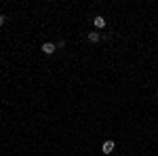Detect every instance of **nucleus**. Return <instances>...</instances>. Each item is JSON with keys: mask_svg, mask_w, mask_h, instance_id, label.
<instances>
[{"mask_svg": "<svg viewBox=\"0 0 158 156\" xmlns=\"http://www.w3.org/2000/svg\"><path fill=\"white\" fill-rule=\"evenodd\" d=\"M156 97H158V93H156Z\"/></svg>", "mask_w": 158, "mask_h": 156, "instance_id": "nucleus-6", "label": "nucleus"}, {"mask_svg": "<svg viewBox=\"0 0 158 156\" xmlns=\"http://www.w3.org/2000/svg\"><path fill=\"white\" fill-rule=\"evenodd\" d=\"M6 23V17H4V15H0V25H4Z\"/></svg>", "mask_w": 158, "mask_h": 156, "instance_id": "nucleus-5", "label": "nucleus"}, {"mask_svg": "<svg viewBox=\"0 0 158 156\" xmlns=\"http://www.w3.org/2000/svg\"><path fill=\"white\" fill-rule=\"evenodd\" d=\"M112 150H114V141H112V139L103 141V145H101V152H103V154H110Z\"/></svg>", "mask_w": 158, "mask_h": 156, "instance_id": "nucleus-2", "label": "nucleus"}, {"mask_svg": "<svg viewBox=\"0 0 158 156\" xmlns=\"http://www.w3.org/2000/svg\"><path fill=\"white\" fill-rule=\"evenodd\" d=\"M86 40H89V42H93V44H95V42H99V40H101V36H99L97 32H91V34H86Z\"/></svg>", "mask_w": 158, "mask_h": 156, "instance_id": "nucleus-3", "label": "nucleus"}, {"mask_svg": "<svg viewBox=\"0 0 158 156\" xmlns=\"http://www.w3.org/2000/svg\"><path fill=\"white\" fill-rule=\"evenodd\" d=\"M40 51H42L44 55H53V53L57 51V44H53V42H44V44L40 47Z\"/></svg>", "mask_w": 158, "mask_h": 156, "instance_id": "nucleus-1", "label": "nucleus"}, {"mask_svg": "<svg viewBox=\"0 0 158 156\" xmlns=\"http://www.w3.org/2000/svg\"><path fill=\"white\" fill-rule=\"evenodd\" d=\"M93 23H95V27H106V19H103L101 15H97V17L93 19Z\"/></svg>", "mask_w": 158, "mask_h": 156, "instance_id": "nucleus-4", "label": "nucleus"}]
</instances>
